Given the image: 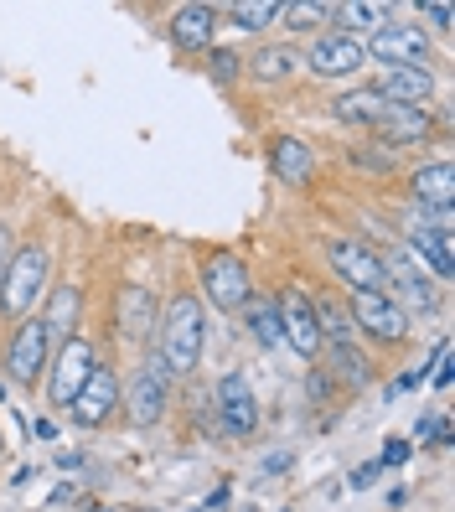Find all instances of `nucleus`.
<instances>
[{
  "label": "nucleus",
  "mask_w": 455,
  "mask_h": 512,
  "mask_svg": "<svg viewBox=\"0 0 455 512\" xmlns=\"http://www.w3.org/2000/svg\"><path fill=\"white\" fill-rule=\"evenodd\" d=\"M337 394H342V388H337V378H331V373H326L321 363H311V383H306V399H311L316 409H326V404L337 399Z\"/></svg>",
  "instance_id": "obj_31"
},
{
  "label": "nucleus",
  "mask_w": 455,
  "mask_h": 512,
  "mask_svg": "<svg viewBox=\"0 0 455 512\" xmlns=\"http://www.w3.org/2000/svg\"><path fill=\"white\" fill-rule=\"evenodd\" d=\"M300 68H306V52L295 42H264V47H254V57H244V73L254 83H285Z\"/></svg>",
  "instance_id": "obj_19"
},
{
  "label": "nucleus",
  "mask_w": 455,
  "mask_h": 512,
  "mask_svg": "<svg viewBox=\"0 0 455 512\" xmlns=\"http://www.w3.org/2000/svg\"><path fill=\"white\" fill-rule=\"evenodd\" d=\"M352 166H362V171H393V156H388V150H352Z\"/></svg>",
  "instance_id": "obj_33"
},
{
  "label": "nucleus",
  "mask_w": 455,
  "mask_h": 512,
  "mask_svg": "<svg viewBox=\"0 0 455 512\" xmlns=\"http://www.w3.org/2000/svg\"><path fill=\"white\" fill-rule=\"evenodd\" d=\"M409 197L419 202V213H435V207L455 202V166L450 161H430L409 176Z\"/></svg>",
  "instance_id": "obj_22"
},
{
  "label": "nucleus",
  "mask_w": 455,
  "mask_h": 512,
  "mask_svg": "<svg viewBox=\"0 0 455 512\" xmlns=\"http://www.w3.org/2000/svg\"><path fill=\"white\" fill-rule=\"evenodd\" d=\"M94 368H99V347L88 342V337H73V342L57 347V352H52V373H47V399H52V409H68Z\"/></svg>",
  "instance_id": "obj_8"
},
{
  "label": "nucleus",
  "mask_w": 455,
  "mask_h": 512,
  "mask_svg": "<svg viewBox=\"0 0 455 512\" xmlns=\"http://www.w3.org/2000/svg\"><path fill=\"white\" fill-rule=\"evenodd\" d=\"M388 16H393L388 6H362V0H337V6H331V21H342L347 37H357V32H383Z\"/></svg>",
  "instance_id": "obj_26"
},
{
  "label": "nucleus",
  "mask_w": 455,
  "mask_h": 512,
  "mask_svg": "<svg viewBox=\"0 0 455 512\" xmlns=\"http://www.w3.org/2000/svg\"><path fill=\"white\" fill-rule=\"evenodd\" d=\"M83 512H114V507H104V502H88Z\"/></svg>",
  "instance_id": "obj_42"
},
{
  "label": "nucleus",
  "mask_w": 455,
  "mask_h": 512,
  "mask_svg": "<svg viewBox=\"0 0 455 512\" xmlns=\"http://www.w3.org/2000/svg\"><path fill=\"white\" fill-rule=\"evenodd\" d=\"M171 368L156 357V347L145 352V368L130 378V383H119V409H125V419L135 430H156L166 409H171Z\"/></svg>",
  "instance_id": "obj_2"
},
{
  "label": "nucleus",
  "mask_w": 455,
  "mask_h": 512,
  "mask_svg": "<svg viewBox=\"0 0 455 512\" xmlns=\"http://www.w3.org/2000/svg\"><path fill=\"white\" fill-rule=\"evenodd\" d=\"M218 6H202V0H187V6L171 11V42L181 52H212V37H218Z\"/></svg>",
  "instance_id": "obj_16"
},
{
  "label": "nucleus",
  "mask_w": 455,
  "mask_h": 512,
  "mask_svg": "<svg viewBox=\"0 0 455 512\" xmlns=\"http://www.w3.org/2000/svg\"><path fill=\"white\" fill-rule=\"evenodd\" d=\"M275 311H280V331H285V352H295L300 363H321V326L311 311V295L306 290H280L275 295Z\"/></svg>",
  "instance_id": "obj_9"
},
{
  "label": "nucleus",
  "mask_w": 455,
  "mask_h": 512,
  "mask_svg": "<svg viewBox=\"0 0 455 512\" xmlns=\"http://www.w3.org/2000/svg\"><path fill=\"white\" fill-rule=\"evenodd\" d=\"M404 461H409V440H388V445H383V461H378V466L388 471V466H404Z\"/></svg>",
  "instance_id": "obj_35"
},
{
  "label": "nucleus",
  "mask_w": 455,
  "mask_h": 512,
  "mask_svg": "<svg viewBox=\"0 0 455 512\" xmlns=\"http://www.w3.org/2000/svg\"><path fill=\"white\" fill-rule=\"evenodd\" d=\"M368 57H378L383 68H424L430 63V37L414 21H388L383 32H373Z\"/></svg>",
  "instance_id": "obj_12"
},
{
  "label": "nucleus",
  "mask_w": 455,
  "mask_h": 512,
  "mask_svg": "<svg viewBox=\"0 0 455 512\" xmlns=\"http://www.w3.org/2000/svg\"><path fill=\"white\" fill-rule=\"evenodd\" d=\"M32 440H47V445H52V440H57V425H52V419H37V425H32Z\"/></svg>",
  "instance_id": "obj_39"
},
{
  "label": "nucleus",
  "mask_w": 455,
  "mask_h": 512,
  "mask_svg": "<svg viewBox=\"0 0 455 512\" xmlns=\"http://www.w3.org/2000/svg\"><path fill=\"white\" fill-rule=\"evenodd\" d=\"M368 88L393 109H424V99L435 94V73L430 68H383Z\"/></svg>",
  "instance_id": "obj_15"
},
{
  "label": "nucleus",
  "mask_w": 455,
  "mask_h": 512,
  "mask_svg": "<svg viewBox=\"0 0 455 512\" xmlns=\"http://www.w3.org/2000/svg\"><path fill=\"white\" fill-rule=\"evenodd\" d=\"M280 0H238V6H223L218 16H228L238 32H264V26H275L280 21Z\"/></svg>",
  "instance_id": "obj_27"
},
{
  "label": "nucleus",
  "mask_w": 455,
  "mask_h": 512,
  "mask_svg": "<svg viewBox=\"0 0 455 512\" xmlns=\"http://www.w3.org/2000/svg\"><path fill=\"white\" fill-rule=\"evenodd\" d=\"M280 21L290 26V42H295L306 32H321V21H331V6H321V0H290L280 11Z\"/></svg>",
  "instance_id": "obj_29"
},
{
  "label": "nucleus",
  "mask_w": 455,
  "mask_h": 512,
  "mask_svg": "<svg viewBox=\"0 0 455 512\" xmlns=\"http://www.w3.org/2000/svg\"><path fill=\"white\" fill-rule=\"evenodd\" d=\"M244 326L254 331V342L264 347V352H285V331H280V311H275V300L269 295H249L244 300Z\"/></svg>",
  "instance_id": "obj_24"
},
{
  "label": "nucleus",
  "mask_w": 455,
  "mask_h": 512,
  "mask_svg": "<svg viewBox=\"0 0 455 512\" xmlns=\"http://www.w3.org/2000/svg\"><path fill=\"white\" fill-rule=\"evenodd\" d=\"M311 311H316V326H321V342H357L352 316H347V306H342V300L321 295V300H311Z\"/></svg>",
  "instance_id": "obj_28"
},
{
  "label": "nucleus",
  "mask_w": 455,
  "mask_h": 512,
  "mask_svg": "<svg viewBox=\"0 0 455 512\" xmlns=\"http://www.w3.org/2000/svg\"><path fill=\"white\" fill-rule=\"evenodd\" d=\"M130 512H161V507H130Z\"/></svg>",
  "instance_id": "obj_43"
},
{
  "label": "nucleus",
  "mask_w": 455,
  "mask_h": 512,
  "mask_svg": "<svg viewBox=\"0 0 455 512\" xmlns=\"http://www.w3.org/2000/svg\"><path fill=\"white\" fill-rule=\"evenodd\" d=\"M47 269H52V254L42 244H16L6 275H0V311L11 321H26L37 306V295L47 285Z\"/></svg>",
  "instance_id": "obj_5"
},
{
  "label": "nucleus",
  "mask_w": 455,
  "mask_h": 512,
  "mask_svg": "<svg viewBox=\"0 0 455 512\" xmlns=\"http://www.w3.org/2000/svg\"><path fill=\"white\" fill-rule=\"evenodd\" d=\"M450 440H455V430H450V419H440V425H435V435H430V445H440V450H445Z\"/></svg>",
  "instance_id": "obj_40"
},
{
  "label": "nucleus",
  "mask_w": 455,
  "mask_h": 512,
  "mask_svg": "<svg viewBox=\"0 0 455 512\" xmlns=\"http://www.w3.org/2000/svg\"><path fill=\"white\" fill-rule=\"evenodd\" d=\"M47 363H52V347H47V331H42V321H37V316L16 321L11 342H6V373H11V383L32 388V383L47 373Z\"/></svg>",
  "instance_id": "obj_11"
},
{
  "label": "nucleus",
  "mask_w": 455,
  "mask_h": 512,
  "mask_svg": "<svg viewBox=\"0 0 455 512\" xmlns=\"http://www.w3.org/2000/svg\"><path fill=\"white\" fill-rule=\"evenodd\" d=\"M57 466H63V471H83L88 461L78 456V450H63V456H57Z\"/></svg>",
  "instance_id": "obj_41"
},
{
  "label": "nucleus",
  "mask_w": 455,
  "mask_h": 512,
  "mask_svg": "<svg viewBox=\"0 0 455 512\" xmlns=\"http://www.w3.org/2000/svg\"><path fill=\"white\" fill-rule=\"evenodd\" d=\"M11 254H16V244H11V228H0V275H6Z\"/></svg>",
  "instance_id": "obj_37"
},
{
  "label": "nucleus",
  "mask_w": 455,
  "mask_h": 512,
  "mask_svg": "<svg viewBox=\"0 0 455 512\" xmlns=\"http://www.w3.org/2000/svg\"><path fill=\"white\" fill-rule=\"evenodd\" d=\"M362 63H368V42L347 37V32H321L306 52V68L316 78H352V73H362Z\"/></svg>",
  "instance_id": "obj_13"
},
{
  "label": "nucleus",
  "mask_w": 455,
  "mask_h": 512,
  "mask_svg": "<svg viewBox=\"0 0 455 512\" xmlns=\"http://www.w3.org/2000/svg\"><path fill=\"white\" fill-rule=\"evenodd\" d=\"M378 264H383V295L399 306L404 316H435L440 311V290H435V280L424 275V269L404 254V249H393V244H383L378 249Z\"/></svg>",
  "instance_id": "obj_3"
},
{
  "label": "nucleus",
  "mask_w": 455,
  "mask_h": 512,
  "mask_svg": "<svg viewBox=\"0 0 455 512\" xmlns=\"http://www.w3.org/2000/svg\"><path fill=\"white\" fill-rule=\"evenodd\" d=\"M197 285H202L197 300H212V311H228V316H238V311H244V300L254 295L249 264L238 259L233 249H212V254H202V259H197Z\"/></svg>",
  "instance_id": "obj_4"
},
{
  "label": "nucleus",
  "mask_w": 455,
  "mask_h": 512,
  "mask_svg": "<svg viewBox=\"0 0 455 512\" xmlns=\"http://www.w3.org/2000/svg\"><path fill=\"white\" fill-rule=\"evenodd\" d=\"M78 316H83V290H78V285H57V290L47 295V311L37 316L42 331H47V347H52V352L78 337Z\"/></svg>",
  "instance_id": "obj_18"
},
{
  "label": "nucleus",
  "mask_w": 455,
  "mask_h": 512,
  "mask_svg": "<svg viewBox=\"0 0 455 512\" xmlns=\"http://www.w3.org/2000/svg\"><path fill=\"white\" fill-rule=\"evenodd\" d=\"M156 321H161L156 357L171 368V378L197 373L202 352H207V311H202V300L181 290V295H171V300H166V311H161Z\"/></svg>",
  "instance_id": "obj_1"
},
{
  "label": "nucleus",
  "mask_w": 455,
  "mask_h": 512,
  "mask_svg": "<svg viewBox=\"0 0 455 512\" xmlns=\"http://www.w3.org/2000/svg\"><path fill=\"white\" fill-rule=\"evenodd\" d=\"M0 450H6V435H0Z\"/></svg>",
  "instance_id": "obj_44"
},
{
  "label": "nucleus",
  "mask_w": 455,
  "mask_h": 512,
  "mask_svg": "<svg viewBox=\"0 0 455 512\" xmlns=\"http://www.w3.org/2000/svg\"><path fill=\"white\" fill-rule=\"evenodd\" d=\"M321 357H326L321 368L337 378V388H352V394H357V388L373 383V357L362 352V342H326Z\"/></svg>",
  "instance_id": "obj_20"
},
{
  "label": "nucleus",
  "mask_w": 455,
  "mask_h": 512,
  "mask_svg": "<svg viewBox=\"0 0 455 512\" xmlns=\"http://www.w3.org/2000/svg\"><path fill=\"white\" fill-rule=\"evenodd\" d=\"M373 135H378V145L388 150H404V145H424V135H430V109H393L388 104V114L373 125Z\"/></svg>",
  "instance_id": "obj_21"
},
{
  "label": "nucleus",
  "mask_w": 455,
  "mask_h": 512,
  "mask_svg": "<svg viewBox=\"0 0 455 512\" xmlns=\"http://www.w3.org/2000/svg\"><path fill=\"white\" fill-rule=\"evenodd\" d=\"M326 264L337 269V280L357 295V290H383V264L368 238H331L326 244Z\"/></svg>",
  "instance_id": "obj_10"
},
{
  "label": "nucleus",
  "mask_w": 455,
  "mask_h": 512,
  "mask_svg": "<svg viewBox=\"0 0 455 512\" xmlns=\"http://www.w3.org/2000/svg\"><path fill=\"white\" fill-rule=\"evenodd\" d=\"M378 476H383V466H378V461H368V466H357V471H352V487H357V492H368Z\"/></svg>",
  "instance_id": "obj_36"
},
{
  "label": "nucleus",
  "mask_w": 455,
  "mask_h": 512,
  "mask_svg": "<svg viewBox=\"0 0 455 512\" xmlns=\"http://www.w3.org/2000/svg\"><path fill=\"white\" fill-rule=\"evenodd\" d=\"M238 73H244V57H238V52H228V47H212V52H207V78H212V83L228 88Z\"/></svg>",
  "instance_id": "obj_30"
},
{
  "label": "nucleus",
  "mask_w": 455,
  "mask_h": 512,
  "mask_svg": "<svg viewBox=\"0 0 455 512\" xmlns=\"http://www.w3.org/2000/svg\"><path fill=\"white\" fill-rule=\"evenodd\" d=\"M419 16L430 21L435 32H450V26H455V11L445 6V0H419Z\"/></svg>",
  "instance_id": "obj_32"
},
{
  "label": "nucleus",
  "mask_w": 455,
  "mask_h": 512,
  "mask_svg": "<svg viewBox=\"0 0 455 512\" xmlns=\"http://www.w3.org/2000/svg\"><path fill=\"white\" fill-rule=\"evenodd\" d=\"M435 425H440V414H424V419H414V435H419V440H430Z\"/></svg>",
  "instance_id": "obj_38"
},
{
  "label": "nucleus",
  "mask_w": 455,
  "mask_h": 512,
  "mask_svg": "<svg viewBox=\"0 0 455 512\" xmlns=\"http://www.w3.org/2000/svg\"><path fill=\"white\" fill-rule=\"evenodd\" d=\"M114 409H119V373L99 363L94 373H88V383L78 388V399L68 404V419L78 430H99Z\"/></svg>",
  "instance_id": "obj_14"
},
{
  "label": "nucleus",
  "mask_w": 455,
  "mask_h": 512,
  "mask_svg": "<svg viewBox=\"0 0 455 512\" xmlns=\"http://www.w3.org/2000/svg\"><path fill=\"white\" fill-rule=\"evenodd\" d=\"M347 316H352L357 337H368V342H378V347H393V342L409 337V316L393 306L383 290H357V295L347 300Z\"/></svg>",
  "instance_id": "obj_6"
},
{
  "label": "nucleus",
  "mask_w": 455,
  "mask_h": 512,
  "mask_svg": "<svg viewBox=\"0 0 455 512\" xmlns=\"http://www.w3.org/2000/svg\"><path fill=\"white\" fill-rule=\"evenodd\" d=\"M264 156H269V171H275L285 187H311V176H316V150L300 140V135H275V140L264 145Z\"/></svg>",
  "instance_id": "obj_17"
},
{
  "label": "nucleus",
  "mask_w": 455,
  "mask_h": 512,
  "mask_svg": "<svg viewBox=\"0 0 455 512\" xmlns=\"http://www.w3.org/2000/svg\"><path fill=\"white\" fill-rule=\"evenodd\" d=\"M331 114H337L342 125H362V130H373L378 119L388 114V104L373 94V88H352V94H342L337 104H331Z\"/></svg>",
  "instance_id": "obj_25"
},
{
  "label": "nucleus",
  "mask_w": 455,
  "mask_h": 512,
  "mask_svg": "<svg viewBox=\"0 0 455 512\" xmlns=\"http://www.w3.org/2000/svg\"><path fill=\"white\" fill-rule=\"evenodd\" d=\"M114 326H119V337H130L140 342L150 326H156V295H150L145 285H125L114 300Z\"/></svg>",
  "instance_id": "obj_23"
},
{
  "label": "nucleus",
  "mask_w": 455,
  "mask_h": 512,
  "mask_svg": "<svg viewBox=\"0 0 455 512\" xmlns=\"http://www.w3.org/2000/svg\"><path fill=\"white\" fill-rule=\"evenodd\" d=\"M212 414H218V430L228 440H254L259 435V399L244 373H223L212 388Z\"/></svg>",
  "instance_id": "obj_7"
},
{
  "label": "nucleus",
  "mask_w": 455,
  "mask_h": 512,
  "mask_svg": "<svg viewBox=\"0 0 455 512\" xmlns=\"http://www.w3.org/2000/svg\"><path fill=\"white\" fill-rule=\"evenodd\" d=\"M290 466H295V450H275V456L259 461V476H280V471H290Z\"/></svg>",
  "instance_id": "obj_34"
}]
</instances>
